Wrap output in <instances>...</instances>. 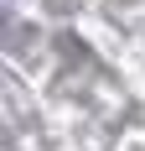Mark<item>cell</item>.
Segmentation results:
<instances>
[]
</instances>
